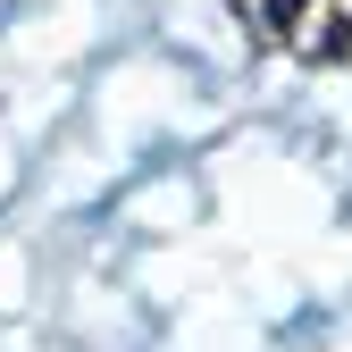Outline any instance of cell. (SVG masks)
Segmentation results:
<instances>
[{
    "label": "cell",
    "mask_w": 352,
    "mask_h": 352,
    "mask_svg": "<svg viewBox=\"0 0 352 352\" xmlns=\"http://www.w3.org/2000/svg\"><path fill=\"white\" fill-rule=\"evenodd\" d=\"M243 34L294 67H344L352 59V0H235Z\"/></svg>",
    "instance_id": "obj_1"
}]
</instances>
